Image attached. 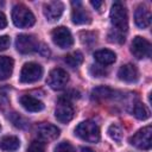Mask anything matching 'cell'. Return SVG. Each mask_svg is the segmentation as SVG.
Masks as SVG:
<instances>
[{
    "label": "cell",
    "instance_id": "obj_21",
    "mask_svg": "<svg viewBox=\"0 0 152 152\" xmlns=\"http://www.w3.org/2000/svg\"><path fill=\"white\" fill-rule=\"evenodd\" d=\"M133 115L139 120H146L150 118V110L144 103L137 102L133 107Z\"/></svg>",
    "mask_w": 152,
    "mask_h": 152
},
{
    "label": "cell",
    "instance_id": "obj_8",
    "mask_svg": "<svg viewBox=\"0 0 152 152\" xmlns=\"http://www.w3.org/2000/svg\"><path fill=\"white\" fill-rule=\"evenodd\" d=\"M55 116L62 124H68L74 118V108L65 96L58 99L57 107L55 109Z\"/></svg>",
    "mask_w": 152,
    "mask_h": 152
},
{
    "label": "cell",
    "instance_id": "obj_3",
    "mask_svg": "<svg viewBox=\"0 0 152 152\" xmlns=\"http://www.w3.org/2000/svg\"><path fill=\"white\" fill-rule=\"evenodd\" d=\"M75 134L84 141L88 142H97L100 140V128L99 126L90 120H86L80 122L75 128Z\"/></svg>",
    "mask_w": 152,
    "mask_h": 152
},
{
    "label": "cell",
    "instance_id": "obj_15",
    "mask_svg": "<svg viewBox=\"0 0 152 152\" xmlns=\"http://www.w3.org/2000/svg\"><path fill=\"white\" fill-rule=\"evenodd\" d=\"M134 23L139 28H146L151 24V12L150 10L144 6L139 5L134 12Z\"/></svg>",
    "mask_w": 152,
    "mask_h": 152
},
{
    "label": "cell",
    "instance_id": "obj_25",
    "mask_svg": "<svg viewBox=\"0 0 152 152\" xmlns=\"http://www.w3.org/2000/svg\"><path fill=\"white\" fill-rule=\"evenodd\" d=\"M11 121L13 122V125H14L15 127H19V128H24V127H26V125H27L26 120H25L23 116H20L19 114H17V113H13V114L11 115Z\"/></svg>",
    "mask_w": 152,
    "mask_h": 152
},
{
    "label": "cell",
    "instance_id": "obj_5",
    "mask_svg": "<svg viewBox=\"0 0 152 152\" xmlns=\"http://www.w3.org/2000/svg\"><path fill=\"white\" fill-rule=\"evenodd\" d=\"M43 76V68L40 64L34 62L25 63L20 71V82L21 83H33L42 78Z\"/></svg>",
    "mask_w": 152,
    "mask_h": 152
},
{
    "label": "cell",
    "instance_id": "obj_17",
    "mask_svg": "<svg viewBox=\"0 0 152 152\" xmlns=\"http://www.w3.org/2000/svg\"><path fill=\"white\" fill-rule=\"evenodd\" d=\"M94 58L101 65H110L115 62L116 55L114 51H112L109 49H101V50H97L94 52Z\"/></svg>",
    "mask_w": 152,
    "mask_h": 152
},
{
    "label": "cell",
    "instance_id": "obj_19",
    "mask_svg": "<svg viewBox=\"0 0 152 152\" xmlns=\"http://www.w3.org/2000/svg\"><path fill=\"white\" fill-rule=\"evenodd\" d=\"M20 146V140L14 135H6L0 140V148L4 151H15Z\"/></svg>",
    "mask_w": 152,
    "mask_h": 152
},
{
    "label": "cell",
    "instance_id": "obj_20",
    "mask_svg": "<svg viewBox=\"0 0 152 152\" xmlns=\"http://www.w3.org/2000/svg\"><path fill=\"white\" fill-rule=\"evenodd\" d=\"M64 62L71 68H77L83 62V55L80 51H74L64 57Z\"/></svg>",
    "mask_w": 152,
    "mask_h": 152
},
{
    "label": "cell",
    "instance_id": "obj_26",
    "mask_svg": "<svg viewBox=\"0 0 152 152\" xmlns=\"http://www.w3.org/2000/svg\"><path fill=\"white\" fill-rule=\"evenodd\" d=\"M55 152H75V151L72 145L69 141H62L56 146Z\"/></svg>",
    "mask_w": 152,
    "mask_h": 152
},
{
    "label": "cell",
    "instance_id": "obj_9",
    "mask_svg": "<svg viewBox=\"0 0 152 152\" xmlns=\"http://www.w3.org/2000/svg\"><path fill=\"white\" fill-rule=\"evenodd\" d=\"M131 52L138 59L150 57L151 56V43L146 38L137 36V37H134V39L131 44Z\"/></svg>",
    "mask_w": 152,
    "mask_h": 152
},
{
    "label": "cell",
    "instance_id": "obj_4",
    "mask_svg": "<svg viewBox=\"0 0 152 152\" xmlns=\"http://www.w3.org/2000/svg\"><path fill=\"white\" fill-rule=\"evenodd\" d=\"M129 142L139 150H150L152 146V127L145 126L140 128L129 138Z\"/></svg>",
    "mask_w": 152,
    "mask_h": 152
},
{
    "label": "cell",
    "instance_id": "obj_1",
    "mask_svg": "<svg viewBox=\"0 0 152 152\" xmlns=\"http://www.w3.org/2000/svg\"><path fill=\"white\" fill-rule=\"evenodd\" d=\"M109 17H110V23L113 25L112 30L125 36L128 30V15L125 5L120 1H115L112 5Z\"/></svg>",
    "mask_w": 152,
    "mask_h": 152
},
{
    "label": "cell",
    "instance_id": "obj_10",
    "mask_svg": "<svg viewBox=\"0 0 152 152\" xmlns=\"http://www.w3.org/2000/svg\"><path fill=\"white\" fill-rule=\"evenodd\" d=\"M39 43L34 36L31 34H19L15 39V48L20 53H30L38 50Z\"/></svg>",
    "mask_w": 152,
    "mask_h": 152
},
{
    "label": "cell",
    "instance_id": "obj_23",
    "mask_svg": "<svg viewBox=\"0 0 152 152\" xmlns=\"http://www.w3.org/2000/svg\"><path fill=\"white\" fill-rule=\"evenodd\" d=\"M108 134H109V137H110L113 140H115V141H120L121 138H122V131H121L120 126H118V125H115V124H113V125L109 126V128H108Z\"/></svg>",
    "mask_w": 152,
    "mask_h": 152
},
{
    "label": "cell",
    "instance_id": "obj_18",
    "mask_svg": "<svg viewBox=\"0 0 152 152\" xmlns=\"http://www.w3.org/2000/svg\"><path fill=\"white\" fill-rule=\"evenodd\" d=\"M14 61L8 56H0V81L7 80L13 71Z\"/></svg>",
    "mask_w": 152,
    "mask_h": 152
},
{
    "label": "cell",
    "instance_id": "obj_32",
    "mask_svg": "<svg viewBox=\"0 0 152 152\" xmlns=\"http://www.w3.org/2000/svg\"><path fill=\"white\" fill-rule=\"evenodd\" d=\"M0 128H1V126H0Z\"/></svg>",
    "mask_w": 152,
    "mask_h": 152
},
{
    "label": "cell",
    "instance_id": "obj_30",
    "mask_svg": "<svg viewBox=\"0 0 152 152\" xmlns=\"http://www.w3.org/2000/svg\"><path fill=\"white\" fill-rule=\"evenodd\" d=\"M90 4H91L96 10H99V8L102 6V4H103V2H102V1H90Z\"/></svg>",
    "mask_w": 152,
    "mask_h": 152
},
{
    "label": "cell",
    "instance_id": "obj_31",
    "mask_svg": "<svg viewBox=\"0 0 152 152\" xmlns=\"http://www.w3.org/2000/svg\"><path fill=\"white\" fill-rule=\"evenodd\" d=\"M81 151H82V152H93V150L87 148V147H86V148H84V147H83V148H81Z\"/></svg>",
    "mask_w": 152,
    "mask_h": 152
},
{
    "label": "cell",
    "instance_id": "obj_12",
    "mask_svg": "<svg viewBox=\"0 0 152 152\" xmlns=\"http://www.w3.org/2000/svg\"><path fill=\"white\" fill-rule=\"evenodd\" d=\"M59 133H61L59 128L52 124L44 122L37 127V135L42 141H48V142L52 141L59 137Z\"/></svg>",
    "mask_w": 152,
    "mask_h": 152
},
{
    "label": "cell",
    "instance_id": "obj_14",
    "mask_svg": "<svg viewBox=\"0 0 152 152\" xmlns=\"http://www.w3.org/2000/svg\"><path fill=\"white\" fill-rule=\"evenodd\" d=\"M118 76L121 81L127 82V83H133L137 82L139 78V71L137 69V66L134 64H124L120 66L119 71H118Z\"/></svg>",
    "mask_w": 152,
    "mask_h": 152
},
{
    "label": "cell",
    "instance_id": "obj_27",
    "mask_svg": "<svg viewBox=\"0 0 152 152\" xmlns=\"http://www.w3.org/2000/svg\"><path fill=\"white\" fill-rule=\"evenodd\" d=\"M11 38L8 36H0V51H5L10 48Z\"/></svg>",
    "mask_w": 152,
    "mask_h": 152
},
{
    "label": "cell",
    "instance_id": "obj_29",
    "mask_svg": "<svg viewBox=\"0 0 152 152\" xmlns=\"http://www.w3.org/2000/svg\"><path fill=\"white\" fill-rule=\"evenodd\" d=\"M6 26H7V19H6V15H5L2 12H0V30L5 28Z\"/></svg>",
    "mask_w": 152,
    "mask_h": 152
},
{
    "label": "cell",
    "instance_id": "obj_11",
    "mask_svg": "<svg viewBox=\"0 0 152 152\" xmlns=\"http://www.w3.org/2000/svg\"><path fill=\"white\" fill-rule=\"evenodd\" d=\"M71 5L74 6L72 12H71V20L76 25H84L89 24L91 21V17L89 12L82 6L81 1H72Z\"/></svg>",
    "mask_w": 152,
    "mask_h": 152
},
{
    "label": "cell",
    "instance_id": "obj_2",
    "mask_svg": "<svg viewBox=\"0 0 152 152\" xmlns=\"http://www.w3.org/2000/svg\"><path fill=\"white\" fill-rule=\"evenodd\" d=\"M12 20L17 27L25 28L31 27L34 24L36 18L28 7H26L23 4H18L12 10Z\"/></svg>",
    "mask_w": 152,
    "mask_h": 152
},
{
    "label": "cell",
    "instance_id": "obj_13",
    "mask_svg": "<svg viewBox=\"0 0 152 152\" xmlns=\"http://www.w3.org/2000/svg\"><path fill=\"white\" fill-rule=\"evenodd\" d=\"M64 11V5L61 1H50L44 5V15L49 21L58 20Z\"/></svg>",
    "mask_w": 152,
    "mask_h": 152
},
{
    "label": "cell",
    "instance_id": "obj_28",
    "mask_svg": "<svg viewBox=\"0 0 152 152\" xmlns=\"http://www.w3.org/2000/svg\"><path fill=\"white\" fill-rule=\"evenodd\" d=\"M94 69V71H91V74L94 75V76H96V77H100V76H103L104 74H106V71L103 70V69H101V66H91V70Z\"/></svg>",
    "mask_w": 152,
    "mask_h": 152
},
{
    "label": "cell",
    "instance_id": "obj_7",
    "mask_svg": "<svg viewBox=\"0 0 152 152\" xmlns=\"http://www.w3.org/2000/svg\"><path fill=\"white\" fill-rule=\"evenodd\" d=\"M51 37L53 43L61 49H69L74 44L72 34L65 26H58L53 28V31L51 32Z\"/></svg>",
    "mask_w": 152,
    "mask_h": 152
},
{
    "label": "cell",
    "instance_id": "obj_22",
    "mask_svg": "<svg viewBox=\"0 0 152 152\" xmlns=\"http://www.w3.org/2000/svg\"><path fill=\"white\" fill-rule=\"evenodd\" d=\"M112 95H113V90L108 87H99L91 91V96L94 99H107L110 97Z\"/></svg>",
    "mask_w": 152,
    "mask_h": 152
},
{
    "label": "cell",
    "instance_id": "obj_24",
    "mask_svg": "<svg viewBox=\"0 0 152 152\" xmlns=\"http://www.w3.org/2000/svg\"><path fill=\"white\" fill-rule=\"evenodd\" d=\"M45 145L42 140H33L27 147V152H44Z\"/></svg>",
    "mask_w": 152,
    "mask_h": 152
},
{
    "label": "cell",
    "instance_id": "obj_6",
    "mask_svg": "<svg viewBox=\"0 0 152 152\" xmlns=\"http://www.w3.org/2000/svg\"><path fill=\"white\" fill-rule=\"evenodd\" d=\"M69 82V75L68 72L62 69V68H55L50 71L48 78H46V83L48 86L53 89V90H61L63 89L66 83Z\"/></svg>",
    "mask_w": 152,
    "mask_h": 152
},
{
    "label": "cell",
    "instance_id": "obj_16",
    "mask_svg": "<svg viewBox=\"0 0 152 152\" xmlns=\"http://www.w3.org/2000/svg\"><path fill=\"white\" fill-rule=\"evenodd\" d=\"M19 102L27 112L36 113V112H40V110L44 109V103L40 100H38V99H36L31 95H27V94L21 95L20 99H19Z\"/></svg>",
    "mask_w": 152,
    "mask_h": 152
}]
</instances>
